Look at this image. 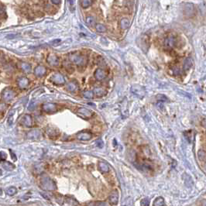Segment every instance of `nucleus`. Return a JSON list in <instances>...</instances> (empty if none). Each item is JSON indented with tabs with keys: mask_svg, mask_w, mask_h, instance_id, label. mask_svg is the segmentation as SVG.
I'll list each match as a JSON object with an SVG mask.
<instances>
[{
	"mask_svg": "<svg viewBox=\"0 0 206 206\" xmlns=\"http://www.w3.org/2000/svg\"><path fill=\"white\" fill-rule=\"evenodd\" d=\"M41 188L47 191H53L56 190L57 186L55 183L52 181L48 176L44 175L41 178Z\"/></svg>",
	"mask_w": 206,
	"mask_h": 206,
	"instance_id": "obj_1",
	"label": "nucleus"
},
{
	"mask_svg": "<svg viewBox=\"0 0 206 206\" xmlns=\"http://www.w3.org/2000/svg\"><path fill=\"white\" fill-rule=\"evenodd\" d=\"M69 60L72 62L73 64H76V65H84L85 63V58L84 56H82V54L78 53H71L69 54Z\"/></svg>",
	"mask_w": 206,
	"mask_h": 206,
	"instance_id": "obj_2",
	"label": "nucleus"
},
{
	"mask_svg": "<svg viewBox=\"0 0 206 206\" xmlns=\"http://www.w3.org/2000/svg\"><path fill=\"white\" fill-rule=\"evenodd\" d=\"M16 96V92L11 88L4 89L2 92V98L5 102H10Z\"/></svg>",
	"mask_w": 206,
	"mask_h": 206,
	"instance_id": "obj_3",
	"label": "nucleus"
},
{
	"mask_svg": "<svg viewBox=\"0 0 206 206\" xmlns=\"http://www.w3.org/2000/svg\"><path fill=\"white\" fill-rule=\"evenodd\" d=\"M51 81L53 84H64L65 83V78L60 73H56L52 75Z\"/></svg>",
	"mask_w": 206,
	"mask_h": 206,
	"instance_id": "obj_4",
	"label": "nucleus"
},
{
	"mask_svg": "<svg viewBox=\"0 0 206 206\" xmlns=\"http://www.w3.org/2000/svg\"><path fill=\"white\" fill-rule=\"evenodd\" d=\"M47 61L51 66H58L59 63H60L58 57L55 54H53V53L49 54L47 58Z\"/></svg>",
	"mask_w": 206,
	"mask_h": 206,
	"instance_id": "obj_5",
	"label": "nucleus"
},
{
	"mask_svg": "<svg viewBox=\"0 0 206 206\" xmlns=\"http://www.w3.org/2000/svg\"><path fill=\"white\" fill-rule=\"evenodd\" d=\"M21 124L24 126H26V127H30L32 126V123H33V119L31 117L30 115H24L22 119L20 120Z\"/></svg>",
	"mask_w": 206,
	"mask_h": 206,
	"instance_id": "obj_6",
	"label": "nucleus"
},
{
	"mask_svg": "<svg viewBox=\"0 0 206 206\" xmlns=\"http://www.w3.org/2000/svg\"><path fill=\"white\" fill-rule=\"evenodd\" d=\"M42 109L48 113L54 112L57 111V105L53 103H44L42 105Z\"/></svg>",
	"mask_w": 206,
	"mask_h": 206,
	"instance_id": "obj_7",
	"label": "nucleus"
},
{
	"mask_svg": "<svg viewBox=\"0 0 206 206\" xmlns=\"http://www.w3.org/2000/svg\"><path fill=\"white\" fill-rule=\"evenodd\" d=\"M30 84V80L26 77H20L17 80V84L19 88L21 89L26 88Z\"/></svg>",
	"mask_w": 206,
	"mask_h": 206,
	"instance_id": "obj_8",
	"label": "nucleus"
},
{
	"mask_svg": "<svg viewBox=\"0 0 206 206\" xmlns=\"http://www.w3.org/2000/svg\"><path fill=\"white\" fill-rule=\"evenodd\" d=\"M92 137V134L89 132H81L77 134V138L82 141H88Z\"/></svg>",
	"mask_w": 206,
	"mask_h": 206,
	"instance_id": "obj_9",
	"label": "nucleus"
},
{
	"mask_svg": "<svg viewBox=\"0 0 206 206\" xmlns=\"http://www.w3.org/2000/svg\"><path fill=\"white\" fill-rule=\"evenodd\" d=\"M40 136H41V131L38 129H33L27 132L26 136L30 140H36L40 137Z\"/></svg>",
	"mask_w": 206,
	"mask_h": 206,
	"instance_id": "obj_10",
	"label": "nucleus"
},
{
	"mask_svg": "<svg viewBox=\"0 0 206 206\" xmlns=\"http://www.w3.org/2000/svg\"><path fill=\"white\" fill-rule=\"evenodd\" d=\"M95 78L98 81H102L103 79L106 78V73L105 71L102 68H98L94 73Z\"/></svg>",
	"mask_w": 206,
	"mask_h": 206,
	"instance_id": "obj_11",
	"label": "nucleus"
},
{
	"mask_svg": "<svg viewBox=\"0 0 206 206\" xmlns=\"http://www.w3.org/2000/svg\"><path fill=\"white\" fill-rule=\"evenodd\" d=\"M47 69L43 65H38L36 66L34 69V74L36 77H42L46 74Z\"/></svg>",
	"mask_w": 206,
	"mask_h": 206,
	"instance_id": "obj_12",
	"label": "nucleus"
},
{
	"mask_svg": "<svg viewBox=\"0 0 206 206\" xmlns=\"http://www.w3.org/2000/svg\"><path fill=\"white\" fill-rule=\"evenodd\" d=\"M109 202L112 205H117L118 201H119V193L117 191H113L112 193L110 194L109 198Z\"/></svg>",
	"mask_w": 206,
	"mask_h": 206,
	"instance_id": "obj_13",
	"label": "nucleus"
},
{
	"mask_svg": "<svg viewBox=\"0 0 206 206\" xmlns=\"http://www.w3.org/2000/svg\"><path fill=\"white\" fill-rule=\"evenodd\" d=\"M78 113L85 118L92 117V115H93L92 111H90V110L86 109V108H80V109H78Z\"/></svg>",
	"mask_w": 206,
	"mask_h": 206,
	"instance_id": "obj_14",
	"label": "nucleus"
},
{
	"mask_svg": "<svg viewBox=\"0 0 206 206\" xmlns=\"http://www.w3.org/2000/svg\"><path fill=\"white\" fill-rule=\"evenodd\" d=\"M183 180L187 187H188V188H192L193 187L194 181L192 180V178H191V176L187 174H184L183 176Z\"/></svg>",
	"mask_w": 206,
	"mask_h": 206,
	"instance_id": "obj_15",
	"label": "nucleus"
},
{
	"mask_svg": "<svg viewBox=\"0 0 206 206\" xmlns=\"http://www.w3.org/2000/svg\"><path fill=\"white\" fill-rule=\"evenodd\" d=\"M66 88L68 92H76L77 90H78V84H77L75 82H71L67 84Z\"/></svg>",
	"mask_w": 206,
	"mask_h": 206,
	"instance_id": "obj_16",
	"label": "nucleus"
},
{
	"mask_svg": "<svg viewBox=\"0 0 206 206\" xmlns=\"http://www.w3.org/2000/svg\"><path fill=\"white\" fill-rule=\"evenodd\" d=\"M164 44L168 48H172L175 44V38L173 36H169L168 38H166Z\"/></svg>",
	"mask_w": 206,
	"mask_h": 206,
	"instance_id": "obj_17",
	"label": "nucleus"
},
{
	"mask_svg": "<svg viewBox=\"0 0 206 206\" xmlns=\"http://www.w3.org/2000/svg\"><path fill=\"white\" fill-rule=\"evenodd\" d=\"M193 65V61L191 57H188L186 58L184 61V64H183V68L184 71H188L189 69L191 68V67Z\"/></svg>",
	"mask_w": 206,
	"mask_h": 206,
	"instance_id": "obj_18",
	"label": "nucleus"
},
{
	"mask_svg": "<svg viewBox=\"0 0 206 206\" xmlns=\"http://www.w3.org/2000/svg\"><path fill=\"white\" fill-rule=\"evenodd\" d=\"M98 167H99V171L102 172V173H107V172L109 171V165L107 163H104V162H99Z\"/></svg>",
	"mask_w": 206,
	"mask_h": 206,
	"instance_id": "obj_19",
	"label": "nucleus"
},
{
	"mask_svg": "<svg viewBox=\"0 0 206 206\" xmlns=\"http://www.w3.org/2000/svg\"><path fill=\"white\" fill-rule=\"evenodd\" d=\"M64 201L65 202L64 203V205H79L78 202L75 199L71 198V197H66Z\"/></svg>",
	"mask_w": 206,
	"mask_h": 206,
	"instance_id": "obj_20",
	"label": "nucleus"
},
{
	"mask_svg": "<svg viewBox=\"0 0 206 206\" xmlns=\"http://www.w3.org/2000/svg\"><path fill=\"white\" fill-rule=\"evenodd\" d=\"M93 92H94V94L95 95L99 97L103 96V95L106 94V91H105L104 88H95L94 89Z\"/></svg>",
	"mask_w": 206,
	"mask_h": 206,
	"instance_id": "obj_21",
	"label": "nucleus"
},
{
	"mask_svg": "<svg viewBox=\"0 0 206 206\" xmlns=\"http://www.w3.org/2000/svg\"><path fill=\"white\" fill-rule=\"evenodd\" d=\"M130 26V20L126 19V18H123L120 21V27L122 30H126V29L129 28Z\"/></svg>",
	"mask_w": 206,
	"mask_h": 206,
	"instance_id": "obj_22",
	"label": "nucleus"
},
{
	"mask_svg": "<svg viewBox=\"0 0 206 206\" xmlns=\"http://www.w3.org/2000/svg\"><path fill=\"white\" fill-rule=\"evenodd\" d=\"M136 88H137L135 89L132 87V89H131L132 93H134V94H135L136 95H137V96H143V95H144V90H143V88L142 87H140V89L138 90V86H136Z\"/></svg>",
	"mask_w": 206,
	"mask_h": 206,
	"instance_id": "obj_23",
	"label": "nucleus"
},
{
	"mask_svg": "<svg viewBox=\"0 0 206 206\" xmlns=\"http://www.w3.org/2000/svg\"><path fill=\"white\" fill-rule=\"evenodd\" d=\"M85 22H86V24L88 26H94L95 25V19L93 16H87Z\"/></svg>",
	"mask_w": 206,
	"mask_h": 206,
	"instance_id": "obj_24",
	"label": "nucleus"
},
{
	"mask_svg": "<svg viewBox=\"0 0 206 206\" xmlns=\"http://www.w3.org/2000/svg\"><path fill=\"white\" fill-rule=\"evenodd\" d=\"M21 69L26 73H30L31 71V66L27 63L23 62V63H21Z\"/></svg>",
	"mask_w": 206,
	"mask_h": 206,
	"instance_id": "obj_25",
	"label": "nucleus"
},
{
	"mask_svg": "<svg viewBox=\"0 0 206 206\" xmlns=\"http://www.w3.org/2000/svg\"><path fill=\"white\" fill-rule=\"evenodd\" d=\"M83 96L85 98V99H91L94 97V92L92 91H90V90H85L83 92Z\"/></svg>",
	"mask_w": 206,
	"mask_h": 206,
	"instance_id": "obj_26",
	"label": "nucleus"
},
{
	"mask_svg": "<svg viewBox=\"0 0 206 206\" xmlns=\"http://www.w3.org/2000/svg\"><path fill=\"white\" fill-rule=\"evenodd\" d=\"M164 200L162 197H158L155 199V201L153 202V205L154 206H162L164 205Z\"/></svg>",
	"mask_w": 206,
	"mask_h": 206,
	"instance_id": "obj_27",
	"label": "nucleus"
},
{
	"mask_svg": "<svg viewBox=\"0 0 206 206\" xmlns=\"http://www.w3.org/2000/svg\"><path fill=\"white\" fill-rule=\"evenodd\" d=\"M92 5V0H81V5L82 8L86 9Z\"/></svg>",
	"mask_w": 206,
	"mask_h": 206,
	"instance_id": "obj_28",
	"label": "nucleus"
},
{
	"mask_svg": "<svg viewBox=\"0 0 206 206\" xmlns=\"http://www.w3.org/2000/svg\"><path fill=\"white\" fill-rule=\"evenodd\" d=\"M3 167L4 169L7 170V171H12L15 168V166L13 165V163H9V162H3Z\"/></svg>",
	"mask_w": 206,
	"mask_h": 206,
	"instance_id": "obj_29",
	"label": "nucleus"
},
{
	"mask_svg": "<svg viewBox=\"0 0 206 206\" xmlns=\"http://www.w3.org/2000/svg\"><path fill=\"white\" fill-rule=\"evenodd\" d=\"M95 29H96V30L98 31V32H99V33H104L107 30L106 27H105L103 24H101V23L96 24V25H95Z\"/></svg>",
	"mask_w": 206,
	"mask_h": 206,
	"instance_id": "obj_30",
	"label": "nucleus"
},
{
	"mask_svg": "<svg viewBox=\"0 0 206 206\" xmlns=\"http://www.w3.org/2000/svg\"><path fill=\"white\" fill-rule=\"evenodd\" d=\"M16 192H17V189L15 187H10L6 190V194L9 196L14 195L15 194H16Z\"/></svg>",
	"mask_w": 206,
	"mask_h": 206,
	"instance_id": "obj_31",
	"label": "nucleus"
},
{
	"mask_svg": "<svg viewBox=\"0 0 206 206\" xmlns=\"http://www.w3.org/2000/svg\"><path fill=\"white\" fill-rule=\"evenodd\" d=\"M157 99L160 102H167V101H168V97L164 95H158L157 96Z\"/></svg>",
	"mask_w": 206,
	"mask_h": 206,
	"instance_id": "obj_32",
	"label": "nucleus"
},
{
	"mask_svg": "<svg viewBox=\"0 0 206 206\" xmlns=\"http://www.w3.org/2000/svg\"><path fill=\"white\" fill-rule=\"evenodd\" d=\"M198 156H199V158L200 160H205L206 159V153L202 151V150H200L198 153Z\"/></svg>",
	"mask_w": 206,
	"mask_h": 206,
	"instance_id": "obj_33",
	"label": "nucleus"
},
{
	"mask_svg": "<svg viewBox=\"0 0 206 206\" xmlns=\"http://www.w3.org/2000/svg\"><path fill=\"white\" fill-rule=\"evenodd\" d=\"M5 159H6V154H5V152L1 151V152H0V161L5 160Z\"/></svg>",
	"mask_w": 206,
	"mask_h": 206,
	"instance_id": "obj_34",
	"label": "nucleus"
},
{
	"mask_svg": "<svg viewBox=\"0 0 206 206\" xmlns=\"http://www.w3.org/2000/svg\"><path fill=\"white\" fill-rule=\"evenodd\" d=\"M149 204H150V201L148 200L147 199H143L141 201V205L142 206H148L149 205Z\"/></svg>",
	"mask_w": 206,
	"mask_h": 206,
	"instance_id": "obj_35",
	"label": "nucleus"
},
{
	"mask_svg": "<svg viewBox=\"0 0 206 206\" xmlns=\"http://www.w3.org/2000/svg\"><path fill=\"white\" fill-rule=\"evenodd\" d=\"M96 145H97V147H98L102 148V147H103V145H104V143H103V141H102V140H99L96 142Z\"/></svg>",
	"mask_w": 206,
	"mask_h": 206,
	"instance_id": "obj_36",
	"label": "nucleus"
},
{
	"mask_svg": "<svg viewBox=\"0 0 206 206\" xmlns=\"http://www.w3.org/2000/svg\"><path fill=\"white\" fill-rule=\"evenodd\" d=\"M69 3H70V7H71V10L74 11V0H69Z\"/></svg>",
	"mask_w": 206,
	"mask_h": 206,
	"instance_id": "obj_37",
	"label": "nucleus"
},
{
	"mask_svg": "<svg viewBox=\"0 0 206 206\" xmlns=\"http://www.w3.org/2000/svg\"><path fill=\"white\" fill-rule=\"evenodd\" d=\"M89 205H107L108 204L105 203V202H102V201H99V202H96V203H91Z\"/></svg>",
	"mask_w": 206,
	"mask_h": 206,
	"instance_id": "obj_38",
	"label": "nucleus"
},
{
	"mask_svg": "<svg viewBox=\"0 0 206 206\" xmlns=\"http://www.w3.org/2000/svg\"><path fill=\"white\" fill-rule=\"evenodd\" d=\"M52 3H53L54 5H59L61 3V0H51Z\"/></svg>",
	"mask_w": 206,
	"mask_h": 206,
	"instance_id": "obj_39",
	"label": "nucleus"
},
{
	"mask_svg": "<svg viewBox=\"0 0 206 206\" xmlns=\"http://www.w3.org/2000/svg\"><path fill=\"white\" fill-rule=\"evenodd\" d=\"M10 151H11V152H10V153H11V156H13V160H16V155H15V154H14V153H13V152H12V150H10Z\"/></svg>",
	"mask_w": 206,
	"mask_h": 206,
	"instance_id": "obj_40",
	"label": "nucleus"
},
{
	"mask_svg": "<svg viewBox=\"0 0 206 206\" xmlns=\"http://www.w3.org/2000/svg\"><path fill=\"white\" fill-rule=\"evenodd\" d=\"M202 126L206 127V120H204L203 121H202Z\"/></svg>",
	"mask_w": 206,
	"mask_h": 206,
	"instance_id": "obj_41",
	"label": "nucleus"
},
{
	"mask_svg": "<svg viewBox=\"0 0 206 206\" xmlns=\"http://www.w3.org/2000/svg\"><path fill=\"white\" fill-rule=\"evenodd\" d=\"M3 195V190L0 188V195Z\"/></svg>",
	"mask_w": 206,
	"mask_h": 206,
	"instance_id": "obj_42",
	"label": "nucleus"
}]
</instances>
